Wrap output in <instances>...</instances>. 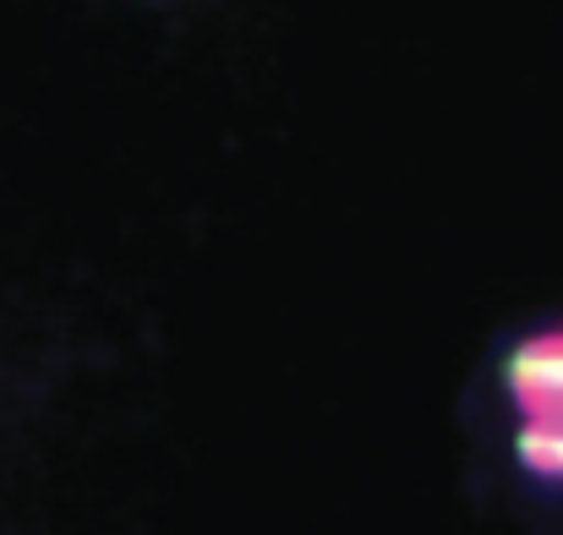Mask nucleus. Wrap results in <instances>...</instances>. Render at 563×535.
Here are the masks:
<instances>
[{
    "label": "nucleus",
    "instance_id": "obj_1",
    "mask_svg": "<svg viewBox=\"0 0 563 535\" xmlns=\"http://www.w3.org/2000/svg\"><path fill=\"white\" fill-rule=\"evenodd\" d=\"M504 393L515 410V465L563 492V323L526 334L504 360Z\"/></svg>",
    "mask_w": 563,
    "mask_h": 535
}]
</instances>
